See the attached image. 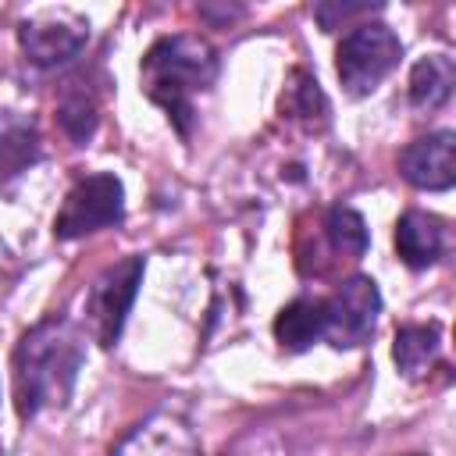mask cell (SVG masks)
<instances>
[{
    "instance_id": "6da1fadb",
    "label": "cell",
    "mask_w": 456,
    "mask_h": 456,
    "mask_svg": "<svg viewBox=\"0 0 456 456\" xmlns=\"http://www.w3.org/2000/svg\"><path fill=\"white\" fill-rule=\"evenodd\" d=\"M82 367V335L68 321H43L14 349V403L28 420L46 406L68 403Z\"/></svg>"
},
{
    "instance_id": "7a4b0ae2",
    "label": "cell",
    "mask_w": 456,
    "mask_h": 456,
    "mask_svg": "<svg viewBox=\"0 0 456 456\" xmlns=\"http://www.w3.org/2000/svg\"><path fill=\"white\" fill-rule=\"evenodd\" d=\"M217 78V53L200 36H164L142 57V89L167 110L175 128L189 135L192 96Z\"/></svg>"
},
{
    "instance_id": "3957f363",
    "label": "cell",
    "mask_w": 456,
    "mask_h": 456,
    "mask_svg": "<svg viewBox=\"0 0 456 456\" xmlns=\"http://www.w3.org/2000/svg\"><path fill=\"white\" fill-rule=\"evenodd\" d=\"M335 57H338L335 61L338 82L346 86V93L367 96L381 86L385 75H392V68L403 57V43L388 25L367 21V25H356L349 36H342Z\"/></svg>"
},
{
    "instance_id": "277c9868",
    "label": "cell",
    "mask_w": 456,
    "mask_h": 456,
    "mask_svg": "<svg viewBox=\"0 0 456 456\" xmlns=\"http://www.w3.org/2000/svg\"><path fill=\"white\" fill-rule=\"evenodd\" d=\"M125 214V189L114 175H89V178H78L57 217H53V235L57 239H82V235H93L100 228H110L118 224Z\"/></svg>"
},
{
    "instance_id": "5b68a950",
    "label": "cell",
    "mask_w": 456,
    "mask_h": 456,
    "mask_svg": "<svg viewBox=\"0 0 456 456\" xmlns=\"http://www.w3.org/2000/svg\"><path fill=\"white\" fill-rule=\"evenodd\" d=\"M142 271H146L142 256H125L93 281L89 299H86V324H89V335L100 346L118 342V335L125 328V317L135 303V292L142 285Z\"/></svg>"
},
{
    "instance_id": "8992f818",
    "label": "cell",
    "mask_w": 456,
    "mask_h": 456,
    "mask_svg": "<svg viewBox=\"0 0 456 456\" xmlns=\"http://www.w3.org/2000/svg\"><path fill=\"white\" fill-rule=\"evenodd\" d=\"M378 310H381L378 285L363 274H353L349 281H342V289L331 299H324V338L338 349L363 346L374 331Z\"/></svg>"
},
{
    "instance_id": "52a82bcc",
    "label": "cell",
    "mask_w": 456,
    "mask_h": 456,
    "mask_svg": "<svg viewBox=\"0 0 456 456\" xmlns=\"http://www.w3.org/2000/svg\"><path fill=\"white\" fill-rule=\"evenodd\" d=\"M86 36H89V25L68 11H50L39 18H28L18 28V43H21L25 57L39 68H57V64L71 61L86 46Z\"/></svg>"
},
{
    "instance_id": "ba28073f",
    "label": "cell",
    "mask_w": 456,
    "mask_h": 456,
    "mask_svg": "<svg viewBox=\"0 0 456 456\" xmlns=\"http://www.w3.org/2000/svg\"><path fill=\"white\" fill-rule=\"evenodd\" d=\"M399 171L410 185L442 192L456 182V135L452 132H431L424 139H413L399 153Z\"/></svg>"
},
{
    "instance_id": "9c48e42d",
    "label": "cell",
    "mask_w": 456,
    "mask_h": 456,
    "mask_svg": "<svg viewBox=\"0 0 456 456\" xmlns=\"http://www.w3.org/2000/svg\"><path fill=\"white\" fill-rule=\"evenodd\" d=\"M442 246H445V232H442L438 217H431L424 210H406L395 221V253L406 267H413V271L431 267L442 256Z\"/></svg>"
},
{
    "instance_id": "30bf717a",
    "label": "cell",
    "mask_w": 456,
    "mask_h": 456,
    "mask_svg": "<svg viewBox=\"0 0 456 456\" xmlns=\"http://www.w3.org/2000/svg\"><path fill=\"white\" fill-rule=\"evenodd\" d=\"M274 338L289 353H303L317 338H324V299L299 296L289 306H281V314L274 317Z\"/></svg>"
},
{
    "instance_id": "8fae6325",
    "label": "cell",
    "mask_w": 456,
    "mask_h": 456,
    "mask_svg": "<svg viewBox=\"0 0 456 456\" xmlns=\"http://www.w3.org/2000/svg\"><path fill=\"white\" fill-rule=\"evenodd\" d=\"M456 86V68L449 53H428L410 71V103L420 110H435L449 100Z\"/></svg>"
},
{
    "instance_id": "7c38bea8",
    "label": "cell",
    "mask_w": 456,
    "mask_h": 456,
    "mask_svg": "<svg viewBox=\"0 0 456 456\" xmlns=\"http://www.w3.org/2000/svg\"><path fill=\"white\" fill-rule=\"evenodd\" d=\"M435 356H438V324H406L395 331L392 360H395L399 374L420 378Z\"/></svg>"
},
{
    "instance_id": "4fadbf2b",
    "label": "cell",
    "mask_w": 456,
    "mask_h": 456,
    "mask_svg": "<svg viewBox=\"0 0 456 456\" xmlns=\"http://www.w3.org/2000/svg\"><path fill=\"white\" fill-rule=\"evenodd\" d=\"M281 110L296 121H303L306 128H324L328 125V100L317 86L314 75L306 71H296L285 86V96H281Z\"/></svg>"
},
{
    "instance_id": "5bb4252c",
    "label": "cell",
    "mask_w": 456,
    "mask_h": 456,
    "mask_svg": "<svg viewBox=\"0 0 456 456\" xmlns=\"http://www.w3.org/2000/svg\"><path fill=\"white\" fill-rule=\"evenodd\" d=\"M324 235L335 253L356 260L367 253V224L353 207H331L324 217Z\"/></svg>"
},
{
    "instance_id": "9a60e30c",
    "label": "cell",
    "mask_w": 456,
    "mask_h": 456,
    "mask_svg": "<svg viewBox=\"0 0 456 456\" xmlns=\"http://www.w3.org/2000/svg\"><path fill=\"white\" fill-rule=\"evenodd\" d=\"M57 118H61V128H64L75 142H86V139L93 135V128H96V107H93L86 96H68V100L61 103Z\"/></svg>"
},
{
    "instance_id": "2e32d148",
    "label": "cell",
    "mask_w": 456,
    "mask_h": 456,
    "mask_svg": "<svg viewBox=\"0 0 456 456\" xmlns=\"http://www.w3.org/2000/svg\"><path fill=\"white\" fill-rule=\"evenodd\" d=\"M363 11H370V7H367V4H317V7H314L317 21H321L324 28H335L338 21H346V18H353V14H363Z\"/></svg>"
},
{
    "instance_id": "e0dca14e",
    "label": "cell",
    "mask_w": 456,
    "mask_h": 456,
    "mask_svg": "<svg viewBox=\"0 0 456 456\" xmlns=\"http://www.w3.org/2000/svg\"><path fill=\"white\" fill-rule=\"evenodd\" d=\"M413 456H420V452H413Z\"/></svg>"
}]
</instances>
